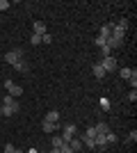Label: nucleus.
I'll list each match as a JSON object with an SVG mask.
<instances>
[{
    "mask_svg": "<svg viewBox=\"0 0 137 153\" xmlns=\"http://www.w3.org/2000/svg\"><path fill=\"white\" fill-rule=\"evenodd\" d=\"M126 30H128V21H119L117 25H112V37L114 39H119V41H124V37H126Z\"/></svg>",
    "mask_w": 137,
    "mask_h": 153,
    "instance_id": "f257e3e1",
    "label": "nucleus"
},
{
    "mask_svg": "<svg viewBox=\"0 0 137 153\" xmlns=\"http://www.w3.org/2000/svg\"><path fill=\"white\" fill-rule=\"evenodd\" d=\"M5 89H7V94L14 96V98L23 96V87H19V85L14 82V80H9V78H5Z\"/></svg>",
    "mask_w": 137,
    "mask_h": 153,
    "instance_id": "f03ea898",
    "label": "nucleus"
},
{
    "mask_svg": "<svg viewBox=\"0 0 137 153\" xmlns=\"http://www.w3.org/2000/svg\"><path fill=\"white\" fill-rule=\"evenodd\" d=\"M98 64L103 66V71H105V73H112V71H117V69H119V62L114 59V55H110V57H103Z\"/></svg>",
    "mask_w": 137,
    "mask_h": 153,
    "instance_id": "7ed1b4c3",
    "label": "nucleus"
},
{
    "mask_svg": "<svg viewBox=\"0 0 137 153\" xmlns=\"http://www.w3.org/2000/svg\"><path fill=\"white\" fill-rule=\"evenodd\" d=\"M76 135H78V128H76V123H66V126H64V130H62V135H59V137H62V140H64L66 144H69V142H71L73 137H76Z\"/></svg>",
    "mask_w": 137,
    "mask_h": 153,
    "instance_id": "20e7f679",
    "label": "nucleus"
},
{
    "mask_svg": "<svg viewBox=\"0 0 137 153\" xmlns=\"http://www.w3.org/2000/svg\"><path fill=\"white\" fill-rule=\"evenodd\" d=\"M19 59H23V48H14V51H9V53H5V62L7 64H16Z\"/></svg>",
    "mask_w": 137,
    "mask_h": 153,
    "instance_id": "39448f33",
    "label": "nucleus"
},
{
    "mask_svg": "<svg viewBox=\"0 0 137 153\" xmlns=\"http://www.w3.org/2000/svg\"><path fill=\"white\" fill-rule=\"evenodd\" d=\"M19 110H21L19 101L12 103V105H0V117H14L16 112H19Z\"/></svg>",
    "mask_w": 137,
    "mask_h": 153,
    "instance_id": "423d86ee",
    "label": "nucleus"
},
{
    "mask_svg": "<svg viewBox=\"0 0 137 153\" xmlns=\"http://www.w3.org/2000/svg\"><path fill=\"white\" fill-rule=\"evenodd\" d=\"M112 25H114V23H105V25H101V27H98V37L107 39L112 34Z\"/></svg>",
    "mask_w": 137,
    "mask_h": 153,
    "instance_id": "0eeeda50",
    "label": "nucleus"
},
{
    "mask_svg": "<svg viewBox=\"0 0 137 153\" xmlns=\"http://www.w3.org/2000/svg\"><path fill=\"white\" fill-rule=\"evenodd\" d=\"M69 146L73 149V153H80L82 149H85V146H82V142H80V137H78V135H76V137H73V140L69 142Z\"/></svg>",
    "mask_w": 137,
    "mask_h": 153,
    "instance_id": "6e6552de",
    "label": "nucleus"
},
{
    "mask_svg": "<svg viewBox=\"0 0 137 153\" xmlns=\"http://www.w3.org/2000/svg\"><path fill=\"white\" fill-rule=\"evenodd\" d=\"M41 130H44V133H55V130H59V123H50V121H41Z\"/></svg>",
    "mask_w": 137,
    "mask_h": 153,
    "instance_id": "1a4fd4ad",
    "label": "nucleus"
},
{
    "mask_svg": "<svg viewBox=\"0 0 137 153\" xmlns=\"http://www.w3.org/2000/svg\"><path fill=\"white\" fill-rule=\"evenodd\" d=\"M94 130H96V135H107L110 133V126H107L105 121H98L96 126H94Z\"/></svg>",
    "mask_w": 137,
    "mask_h": 153,
    "instance_id": "9d476101",
    "label": "nucleus"
},
{
    "mask_svg": "<svg viewBox=\"0 0 137 153\" xmlns=\"http://www.w3.org/2000/svg\"><path fill=\"white\" fill-rule=\"evenodd\" d=\"M32 34H39V37H44V34H46V25L41 23V21L32 23Z\"/></svg>",
    "mask_w": 137,
    "mask_h": 153,
    "instance_id": "9b49d317",
    "label": "nucleus"
},
{
    "mask_svg": "<svg viewBox=\"0 0 137 153\" xmlns=\"http://www.w3.org/2000/svg\"><path fill=\"white\" fill-rule=\"evenodd\" d=\"M44 121H50V123H59V112L57 110H50L48 114L44 117Z\"/></svg>",
    "mask_w": 137,
    "mask_h": 153,
    "instance_id": "f8f14e48",
    "label": "nucleus"
},
{
    "mask_svg": "<svg viewBox=\"0 0 137 153\" xmlns=\"http://www.w3.org/2000/svg\"><path fill=\"white\" fill-rule=\"evenodd\" d=\"M14 69L19 71V73H27V71H30V66H27V62H25V59H19V62L14 64Z\"/></svg>",
    "mask_w": 137,
    "mask_h": 153,
    "instance_id": "ddd939ff",
    "label": "nucleus"
},
{
    "mask_svg": "<svg viewBox=\"0 0 137 153\" xmlns=\"http://www.w3.org/2000/svg\"><path fill=\"white\" fill-rule=\"evenodd\" d=\"M80 142H82V146H87V149H96L94 140H91V137H87V135H80Z\"/></svg>",
    "mask_w": 137,
    "mask_h": 153,
    "instance_id": "4468645a",
    "label": "nucleus"
},
{
    "mask_svg": "<svg viewBox=\"0 0 137 153\" xmlns=\"http://www.w3.org/2000/svg\"><path fill=\"white\" fill-rule=\"evenodd\" d=\"M64 144H66V142L62 140L59 135H53V146H55V149H62V146H64Z\"/></svg>",
    "mask_w": 137,
    "mask_h": 153,
    "instance_id": "2eb2a0df",
    "label": "nucleus"
},
{
    "mask_svg": "<svg viewBox=\"0 0 137 153\" xmlns=\"http://www.w3.org/2000/svg\"><path fill=\"white\" fill-rule=\"evenodd\" d=\"M105 142H107V146H110V144H117V142H119V137H117V135H114V133L110 130V133L105 135Z\"/></svg>",
    "mask_w": 137,
    "mask_h": 153,
    "instance_id": "dca6fc26",
    "label": "nucleus"
},
{
    "mask_svg": "<svg viewBox=\"0 0 137 153\" xmlns=\"http://www.w3.org/2000/svg\"><path fill=\"white\" fill-rule=\"evenodd\" d=\"M91 71H94V76H96V78H103L105 76V71H103V66H101V64H94V69H91Z\"/></svg>",
    "mask_w": 137,
    "mask_h": 153,
    "instance_id": "f3484780",
    "label": "nucleus"
},
{
    "mask_svg": "<svg viewBox=\"0 0 137 153\" xmlns=\"http://www.w3.org/2000/svg\"><path fill=\"white\" fill-rule=\"evenodd\" d=\"M119 76L124 78V80H128V78L133 76V69H128V66H126V69H119Z\"/></svg>",
    "mask_w": 137,
    "mask_h": 153,
    "instance_id": "a211bd4d",
    "label": "nucleus"
},
{
    "mask_svg": "<svg viewBox=\"0 0 137 153\" xmlns=\"http://www.w3.org/2000/svg\"><path fill=\"white\" fill-rule=\"evenodd\" d=\"M126 142H128V144H133V142H137V130H133V133H128V137H126Z\"/></svg>",
    "mask_w": 137,
    "mask_h": 153,
    "instance_id": "6ab92c4d",
    "label": "nucleus"
},
{
    "mask_svg": "<svg viewBox=\"0 0 137 153\" xmlns=\"http://www.w3.org/2000/svg\"><path fill=\"white\" fill-rule=\"evenodd\" d=\"M128 101H130V103L137 101V89H130V91H128Z\"/></svg>",
    "mask_w": 137,
    "mask_h": 153,
    "instance_id": "aec40b11",
    "label": "nucleus"
},
{
    "mask_svg": "<svg viewBox=\"0 0 137 153\" xmlns=\"http://www.w3.org/2000/svg\"><path fill=\"white\" fill-rule=\"evenodd\" d=\"M85 135L94 140V137H96V130H94V126H89V128H87V130H85Z\"/></svg>",
    "mask_w": 137,
    "mask_h": 153,
    "instance_id": "412c9836",
    "label": "nucleus"
},
{
    "mask_svg": "<svg viewBox=\"0 0 137 153\" xmlns=\"http://www.w3.org/2000/svg\"><path fill=\"white\" fill-rule=\"evenodd\" d=\"M30 44L39 46V44H41V37H39V34H32V37H30Z\"/></svg>",
    "mask_w": 137,
    "mask_h": 153,
    "instance_id": "4be33fe9",
    "label": "nucleus"
},
{
    "mask_svg": "<svg viewBox=\"0 0 137 153\" xmlns=\"http://www.w3.org/2000/svg\"><path fill=\"white\" fill-rule=\"evenodd\" d=\"M7 9H9V2H7V0H0V14L7 12Z\"/></svg>",
    "mask_w": 137,
    "mask_h": 153,
    "instance_id": "5701e85b",
    "label": "nucleus"
},
{
    "mask_svg": "<svg viewBox=\"0 0 137 153\" xmlns=\"http://www.w3.org/2000/svg\"><path fill=\"white\" fill-rule=\"evenodd\" d=\"M101 53H103V57H110L112 55V51L107 48V46H101Z\"/></svg>",
    "mask_w": 137,
    "mask_h": 153,
    "instance_id": "b1692460",
    "label": "nucleus"
},
{
    "mask_svg": "<svg viewBox=\"0 0 137 153\" xmlns=\"http://www.w3.org/2000/svg\"><path fill=\"white\" fill-rule=\"evenodd\" d=\"M50 41H53V37H50V34H48V32H46L44 37H41V44H50Z\"/></svg>",
    "mask_w": 137,
    "mask_h": 153,
    "instance_id": "393cba45",
    "label": "nucleus"
},
{
    "mask_svg": "<svg viewBox=\"0 0 137 153\" xmlns=\"http://www.w3.org/2000/svg\"><path fill=\"white\" fill-rule=\"evenodd\" d=\"M101 108H103V110H110V101H107V98H101Z\"/></svg>",
    "mask_w": 137,
    "mask_h": 153,
    "instance_id": "a878e982",
    "label": "nucleus"
},
{
    "mask_svg": "<svg viewBox=\"0 0 137 153\" xmlns=\"http://www.w3.org/2000/svg\"><path fill=\"white\" fill-rule=\"evenodd\" d=\"M16 151V146H14V144H5V153H14Z\"/></svg>",
    "mask_w": 137,
    "mask_h": 153,
    "instance_id": "bb28decb",
    "label": "nucleus"
},
{
    "mask_svg": "<svg viewBox=\"0 0 137 153\" xmlns=\"http://www.w3.org/2000/svg\"><path fill=\"white\" fill-rule=\"evenodd\" d=\"M94 44L101 48V46H105V39H103V37H96V41H94Z\"/></svg>",
    "mask_w": 137,
    "mask_h": 153,
    "instance_id": "cd10ccee",
    "label": "nucleus"
},
{
    "mask_svg": "<svg viewBox=\"0 0 137 153\" xmlns=\"http://www.w3.org/2000/svg\"><path fill=\"white\" fill-rule=\"evenodd\" d=\"M48 153H59V149H55V146H53V149H50Z\"/></svg>",
    "mask_w": 137,
    "mask_h": 153,
    "instance_id": "c85d7f7f",
    "label": "nucleus"
},
{
    "mask_svg": "<svg viewBox=\"0 0 137 153\" xmlns=\"http://www.w3.org/2000/svg\"><path fill=\"white\" fill-rule=\"evenodd\" d=\"M25 153H39V151H37V149H30V151H25Z\"/></svg>",
    "mask_w": 137,
    "mask_h": 153,
    "instance_id": "c756f323",
    "label": "nucleus"
},
{
    "mask_svg": "<svg viewBox=\"0 0 137 153\" xmlns=\"http://www.w3.org/2000/svg\"><path fill=\"white\" fill-rule=\"evenodd\" d=\"M14 153H25V151H23V149H16V151H14Z\"/></svg>",
    "mask_w": 137,
    "mask_h": 153,
    "instance_id": "7c9ffc66",
    "label": "nucleus"
},
{
    "mask_svg": "<svg viewBox=\"0 0 137 153\" xmlns=\"http://www.w3.org/2000/svg\"><path fill=\"white\" fill-rule=\"evenodd\" d=\"M41 153H44V151H41Z\"/></svg>",
    "mask_w": 137,
    "mask_h": 153,
    "instance_id": "2f4dec72",
    "label": "nucleus"
}]
</instances>
